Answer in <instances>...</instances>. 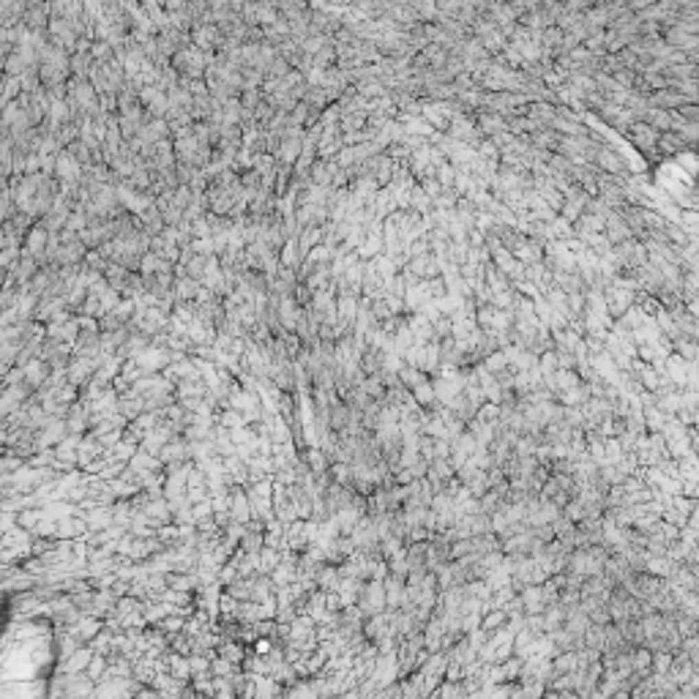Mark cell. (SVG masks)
I'll return each mask as SVG.
<instances>
[{
    "mask_svg": "<svg viewBox=\"0 0 699 699\" xmlns=\"http://www.w3.org/2000/svg\"><path fill=\"white\" fill-rule=\"evenodd\" d=\"M593 167H595L598 172H604V175H620V172H628L615 145H601V148H598V153H595Z\"/></svg>",
    "mask_w": 699,
    "mask_h": 699,
    "instance_id": "2",
    "label": "cell"
},
{
    "mask_svg": "<svg viewBox=\"0 0 699 699\" xmlns=\"http://www.w3.org/2000/svg\"><path fill=\"white\" fill-rule=\"evenodd\" d=\"M604 238L609 240V246H617V243H623V240L631 238V230H628V225H626L617 214H609V216H606V225H604Z\"/></svg>",
    "mask_w": 699,
    "mask_h": 699,
    "instance_id": "3",
    "label": "cell"
},
{
    "mask_svg": "<svg viewBox=\"0 0 699 699\" xmlns=\"http://www.w3.org/2000/svg\"><path fill=\"white\" fill-rule=\"evenodd\" d=\"M675 113H678V117H683L686 123H697V120H699V107H697V104H683V107H678Z\"/></svg>",
    "mask_w": 699,
    "mask_h": 699,
    "instance_id": "12",
    "label": "cell"
},
{
    "mask_svg": "<svg viewBox=\"0 0 699 699\" xmlns=\"http://www.w3.org/2000/svg\"><path fill=\"white\" fill-rule=\"evenodd\" d=\"M525 115L530 117L538 128H549L552 120H555V104H547V102H533L527 104V113Z\"/></svg>",
    "mask_w": 699,
    "mask_h": 699,
    "instance_id": "4",
    "label": "cell"
},
{
    "mask_svg": "<svg viewBox=\"0 0 699 699\" xmlns=\"http://www.w3.org/2000/svg\"><path fill=\"white\" fill-rule=\"evenodd\" d=\"M399 377H402L407 385H413V388L424 382V374H421L418 369H413V366H402V369H399Z\"/></svg>",
    "mask_w": 699,
    "mask_h": 699,
    "instance_id": "9",
    "label": "cell"
},
{
    "mask_svg": "<svg viewBox=\"0 0 699 699\" xmlns=\"http://www.w3.org/2000/svg\"><path fill=\"white\" fill-rule=\"evenodd\" d=\"M675 355H680L686 363H694L697 360V342L694 339H686V336H678L675 342H669Z\"/></svg>",
    "mask_w": 699,
    "mask_h": 699,
    "instance_id": "7",
    "label": "cell"
},
{
    "mask_svg": "<svg viewBox=\"0 0 699 699\" xmlns=\"http://www.w3.org/2000/svg\"><path fill=\"white\" fill-rule=\"evenodd\" d=\"M435 178H437V183H440L443 189H454V178H457V170H454L448 161H443V164L437 167Z\"/></svg>",
    "mask_w": 699,
    "mask_h": 699,
    "instance_id": "8",
    "label": "cell"
},
{
    "mask_svg": "<svg viewBox=\"0 0 699 699\" xmlns=\"http://www.w3.org/2000/svg\"><path fill=\"white\" fill-rule=\"evenodd\" d=\"M628 142H631V148H637L639 153H645V156H656L658 159V153H656V142H658V131H653L648 123H642V120H634L628 128H626V134H623Z\"/></svg>",
    "mask_w": 699,
    "mask_h": 699,
    "instance_id": "1",
    "label": "cell"
},
{
    "mask_svg": "<svg viewBox=\"0 0 699 699\" xmlns=\"http://www.w3.org/2000/svg\"><path fill=\"white\" fill-rule=\"evenodd\" d=\"M325 63H336V52H334V44H331V41L317 52V66L323 69Z\"/></svg>",
    "mask_w": 699,
    "mask_h": 699,
    "instance_id": "11",
    "label": "cell"
},
{
    "mask_svg": "<svg viewBox=\"0 0 699 699\" xmlns=\"http://www.w3.org/2000/svg\"><path fill=\"white\" fill-rule=\"evenodd\" d=\"M683 150H689V148L683 145V139H680L678 134H672V131L658 134V142H656V153H658V156H678V153H683Z\"/></svg>",
    "mask_w": 699,
    "mask_h": 699,
    "instance_id": "6",
    "label": "cell"
},
{
    "mask_svg": "<svg viewBox=\"0 0 699 699\" xmlns=\"http://www.w3.org/2000/svg\"><path fill=\"white\" fill-rule=\"evenodd\" d=\"M538 371H544V374H555V371H558V355H555V350H549V352L541 355V369H538Z\"/></svg>",
    "mask_w": 699,
    "mask_h": 699,
    "instance_id": "10",
    "label": "cell"
},
{
    "mask_svg": "<svg viewBox=\"0 0 699 699\" xmlns=\"http://www.w3.org/2000/svg\"><path fill=\"white\" fill-rule=\"evenodd\" d=\"M642 123H648V126H650L653 131H658V134H667V131H672V113L650 107V110L642 115Z\"/></svg>",
    "mask_w": 699,
    "mask_h": 699,
    "instance_id": "5",
    "label": "cell"
}]
</instances>
